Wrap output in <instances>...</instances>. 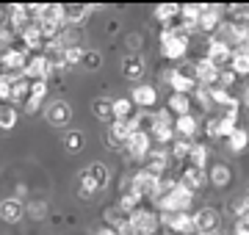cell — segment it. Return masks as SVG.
Here are the masks:
<instances>
[{"instance_id":"1","label":"cell","mask_w":249,"mask_h":235,"mask_svg":"<svg viewBox=\"0 0 249 235\" xmlns=\"http://www.w3.org/2000/svg\"><path fill=\"white\" fill-rule=\"evenodd\" d=\"M160 53L169 61H180L188 53V36L180 31V25H172V28L160 31Z\"/></svg>"},{"instance_id":"2","label":"cell","mask_w":249,"mask_h":235,"mask_svg":"<svg viewBox=\"0 0 249 235\" xmlns=\"http://www.w3.org/2000/svg\"><path fill=\"white\" fill-rule=\"evenodd\" d=\"M108 185V169L103 163H91L86 172H80V188L78 194L80 197H94Z\"/></svg>"},{"instance_id":"3","label":"cell","mask_w":249,"mask_h":235,"mask_svg":"<svg viewBox=\"0 0 249 235\" xmlns=\"http://www.w3.org/2000/svg\"><path fill=\"white\" fill-rule=\"evenodd\" d=\"M191 197H194V194H188V191L178 183L172 191L160 194L155 202H158V208L163 210V213H188V208H191Z\"/></svg>"},{"instance_id":"4","label":"cell","mask_w":249,"mask_h":235,"mask_svg":"<svg viewBox=\"0 0 249 235\" xmlns=\"http://www.w3.org/2000/svg\"><path fill=\"white\" fill-rule=\"evenodd\" d=\"M172 91L175 94H191L196 89V78H194V61H183L180 67H175L169 75H166Z\"/></svg>"},{"instance_id":"5","label":"cell","mask_w":249,"mask_h":235,"mask_svg":"<svg viewBox=\"0 0 249 235\" xmlns=\"http://www.w3.org/2000/svg\"><path fill=\"white\" fill-rule=\"evenodd\" d=\"M127 191H133L139 199H158L160 194V177H152L150 172H139L130 177V185H127Z\"/></svg>"},{"instance_id":"6","label":"cell","mask_w":249,"mask_h":235,"mask_svg":"<svg viewBox=\"0 0 249 235\" xmlns=\"http://www.w3.org/2000/svg\"><path fill=\"white\" fill-rule=\"evenodd\" d=\"M160 227V216L152 213L147 208H139L136 213H130V233L133 235H155Z\"/></svg>"},{"instance_id":"7","label":"cell","mask_w":249,"mask_h":235,"mask_svg":"<svg viewBox=\"0 0 249 235\" xmlns=\"http://www.w3.org/2000/svg\"><path fill=\"white\" fill-rule=\"evenodd\" d=\"M25 53L17 50V47H11L6 53H0V69H3V78H22L25 75Z\"/></svg>"},{"instance_id":"8","label":"cell","mask_w":249,"mask_h":235,"mask_svg":"<svg viewBox=\"0 0 249 235\" xmlns=\"http://www.w3.org/2000/svg\"><path fill=\"white\" fill-rule=\"evenodd\" d=\"M235 119H238L235 111H224V117H211L205 125V133L211 138H230L235 130Z\"/></svg>"},{"instance_id":"9","label":"cell","mask_w":249,"mask_h":235,"mask_svg":"<svg viewBox=\"0 0 249 235\" xmlns=\"http://www.w3.org/2000/svg\"><path fill=\"white\" fill-rule=\"evenodd\" d=\"M150 133L158 138L160 144L172 141V136H175V119H172V114H169L166 108H163V111H152Z\"/></svg>"},{"instance_id":"10","label":"cell","mask_w":249,"mask_h":235,"mask_svg":"<svg viewBox=\"0 0 249 235\" xmlns=\"http://www.w3.org/2000/svg\"><path fill=\"white\" fill-rule=\"evenodd\" d=\"M103 221H106V227H111V230L119 233V235H133L130 233V213H124L119 205L103 210Z\"/></svg>"},{"instance_id":"11","label":"cell","mask_w":249,"mask_h":235,"mask_svg":"<svg viewBox=\"0 0 249 235\" xmlns=\"http://www.w3.org/2000/svg\"><path fill=\"white\" fill-rule=\"evenodd\" d=\"M222 227V213L216 208H202L194 213V230L196 233H219Z\"/></svg>"},{"instance_id":"12","label":"cell","mask_w":249,"mask_h":235,"mask_svg":"<svg viewBox=\"0 0 249 235\" xmlns=\"http://www.w3.org/2000/svg\"><path fill=\"white\" fill-rule=\"evenodd\" d=\"M160 221L169 227L175 235H194V216L191 213H163Z\"/></svg>"},{"instance_id":"13","label":"cell","mask_w":249,"mask_h":235,"mask_svg":"<svg viewBox=\"0 0 249 235\" xmlns=\"http://www.w3.org/2000/svg\"><path fill=\"white\" fill-rule=\"evenodd\" d=\"M222 25V6H199V19H196V28L202 34H216Z\"/></svg>"},{"instance_id":"14","label":"cell","mask_w":249,"mask_h":235,"mask_svg":"<svg viewBox=\"0 0 249 235\" xmlns=\"http://www.w3.org/2000/svg\"><path fill=\"white\" fill-rule=\"evenodd\" d=\"M194 78H196V86H216L219 81V67L213 61H208V58H199L194 61Z\"/></svg>"},{"instance_id":"15","label":"cell","mask_w":249,"mask_h":235,"mask_svg":"<svg viewBox=\"0 0 249 235\" xmlns=\"http://www.w3.org/2000/svg\"><path fill=\"white\" fill-rule=\"evenodd\" d=\"M45 117L53 127H64V125H70V119H72V105L67 100H55V102L47 105Z\"/></svg>"},{"instance_id":"16","label":"cell","mask_w":249,"mask_h":235,"mask_svg":"<svg viewBox=\"0 0 249 235\" xmlns=\"http://www.w3.org/2000/svg\"><path fill=\"white\" fill-rule=\"evenodd\" d=\"M50 75H53V69H50V61L45 58V53L34 55V58L25 64V78L28 81H45L47 83Z\"/></svg>"},{"instance_id":"17","label":"cell","mask_w":249,"mask_h":235,"mask_svg":"<svg viewBox=\"0 0 249 235\" xmlns=\"http://www.w3.org/2000/svg\"><path fill=\"white\" fill-rule=\"evenodd\" d=\"M124 150H127V158L130 161H144L147 152H150V133H139L136 130L133 136H130V141L124 144Z\"/></svg>"},{"instance_id":"18","label":"cell","mask_w":249,"mask_h":235,"mask_svg":"<svg viewBox=\"0 0 249 235\" xmlns=\"http://www.w3.org/2000/svg\"><path fill=\"white\" fill-rule=\"evenodd\" d=\"M208 61H213L219 69H224V67H230V58H232V50L224 42H219V39H211L208 42V55H205Z\"/></svg>"},{"instance_id":"19","label":"cell","mask_w":249,"mask_h":235,"mask_svg":"<svg viewBox=\"0 0 249 235\" xmlns=\"http://www.w3.org/2000/svg\"><path fill=\"white\" fill-rule=\"evenodd\" d=\"M130 136H133V130H130L127 122H111L106 141H108V147H116V150H119V147H124L130 141Z\"/></svg>"},{"instance_id":"20","label":"cell","mask_w":249,"mask_h":235,"mask_svg":"<svg viewBox=\"0 0 249 235\" xmlns=\"http://www.w3.org/2000/svg\"><path fill=\"white\" fill-rule=\"evenodd\" d=\"M22 216H25V205H22V199L11 197V199H3V202H0V218H3V221L17 224Z\"/></svg>"},{"instance_id":"21","label":"cell","mask_w":249,"mask_h":235,"mask_svg":"<svg viewBox=\"0 0 249 235\" xmlns=\"http://www.w3.org/2000/svg\"><path fill=\"white\" fill-rule=\"evenodd\" d=\"M147 166H144V172H150L152 177H163V172H166V166H169V155L163 152V150H152V152H147Z\"/></svg>"},{"instance_id":"22","label":"cell","mask_w":249,"mask_h":235,"mask_svg":"<svg viewBox=\"0 0 249 235\" xmlns=\"http://www.w3.org/2000/svg\"><path fill=\"white\" fill-rule=\"evenodd\" d=\"M91 11H94V6H80V3H75V6H64V22L80 28Z\"/></svg>"},{"instance_id":"23","label":"cell","mask_w":249,"mask_h":235,"mask_svg":"<svg viewBox=\"0 0 249 235\" xmlns=\"http://www.w3.org/2000/svg\"><path fill=\"white\" fill-rule=\"evenodd\" d=\"M180 185L188 191V194H194V191H199L202 188V183H205V172L202 169H194V166H188L186 172L180 174Z\"/></svg>"},{"instance_id":"24","label":"cell","mask_w":249,"mask_h":235,"mask_svg":"<svg viewBox=\"0 0 249 235\" xmlns=\"http://www.w3.org/2000/svg\"><path fill=\"white\" fill-rule=\"evenodd\" d=\"M155 100H158V91L152 89V86H136L133 89V97H130V102L133 105H139V108H152L155 105Z\"/></svg>"},{"instance_id":"25","label":"cell","mask_w":249,"mask_h":235,"mask_svg":"<svg viewBox=\"0 0 249 235\" xmlns=\"http://www.w3.org/2000/svg\"><path fill=\"white\" fill-rule=\"evenodd\" d=\"M122 75L127 81H136V78H142L144 75V58L142 55H124L122 58Z\"/></svg>"},{"instance_id":"26","label":"cell","mask_w":249,"mask_h":235,"mask_svg":"<svg viewBox=\"0 0 249 235\" xmlns=\"http://www.w3.org/2000/svg\"><path fill=\"white\" fill-rule=\"evenodd\" d=\"M166 111L169 114H178V117H186L188 111H191V97L188 94H169V102H166Z\"/></svg>"},{"instance_id":"27","label":"cell","mask_w":249,"mask_h":235,"mask_svg":"<svg viewBox=\"0 0 249 235\" xmlns=\"http://www.w3.org/2000/svg\"><path fill=\"white\" fill-rule=\"evenodd\" d=\"M28 89H31V81H28L25 75L22 78H17V81H11V86H9V100L11 102H25L28 100Z\"/></svg>"},{"instance_id":"28","label":"cell","mask_w":249,"mask_h":235,"mask_svg":"<svg viewBox=\"0 0 249 235\" xmlns=\"http://www.w3.org/2000/svg\"><path fill=\"white\" fill-rule=\"evenodd\" d=\"M22 45H25V50H34V53H39V50H42V47H47V42H45V36H42V34H39V28L36 25H31L25 31V34H22Z\"/></svg>"},{"instance_id":"29","label":"cell","mask_w":249,"mask_h":235,"mask_svg":"<svg viewBox=\"0 0 249 235\" xmlns=\"http://www.w3.org/2000/svg\"><path fill=\"white\" fill-rule=\"evenodd\" d=\"M175 133H180L186 141H191V138H194V133H196V119L191 117V114L178 117V119H175Z\"/></svg>"},{"instance_id":"30","label":"cell","mask_w":249,"mask_h":235,"mask_svg":"<svg viewBox=\"0 0 249 235\" xmlns=\"http://www.w3.org/2000/svg\"><path fill=\"white\" fill-rule=\"evenodd\" d=\"M155 17H158L166 28H172V25H175V19L180 17V6H178V3H163V6L155 9Z\"/></svg>"},{"instance_id":"31","label":"cell","mask_w":249,"mask_h":235,"mask_svg":"<svg viewBox=\"0 0 249 235\" xmlns=\"http://www.w3.org/2000/svg\"><path fill=\"white\" fill-rule=\"evenodd\" d=\"M211 100H213V105H224V111H235L238 108V100L232 97L227 89H211Z\"/></svg>"},{"instance_id":"32","label":"cell","mask_w":249,"mask_h":235,"mask_svg":"<svg viewBox=\"0 0 249 235\" xmlns=\"http://www.w3.org/2000/svg\"><path fill=\"white\" fill-rule=\"evenodd\" d=\"M136 105L130 102L127 97H122V100H114V122H127V119L136 114Z\"/></svg>"},{"instance_id":"33","label":"cell","mask_w":249,"mask_h":235,"mask_svg":"<svg viewBox=\"0 0 249 235\" xmlns=\"http://www.w3.org/2000/svg\"><path fill=\"white\" fill-rule=\"evenodd\" d=\"M247 144H249V133H247V130H241V127H235V130H232V136L227 138L230 152H244Z\"/></svg>"},{"instance_id":"34","label":"cell","mask_w":249,"mask_h":235,"mask_svg":"<svg viewBox=\"0 0 249 235\" xmlns=\"http://www.w3.org/2000/svg\"><path fill=\"white\" fill-rule=\"evenodd\" d=\"M91 111H94V117L100 119V122H114V102L111 100H94V105H91Z\"/></svg>"},{"instance_id":"35","label":"cell","mask_w":249,"mask_h":235,"mask_svg":"<svg viewBox=\"0 0 249 235\" xmlns=\"http://www.w3.org/2000/svg\"><path fill=\"white\" fill-rule=\"evenodd\" d=\"M188 161L194 169H202L205 172V161H208V147L205 144H191V155H188Z\"/></svg>"},{"instance_id":"36","label":"cell","mask_w":249,"mask_h":235,"mask_svg":"<svg viewBox=\"0 0 249 235\" xmlns=\"http://www.w3.org/2000/svg\"><path fill=\"white\" fill-rule=\"evenodd\" d=\"M235 78L238 75H249V55H241V53H232L230 58V67H227Z\"/></svg>"},{"instance_id":"37","label":"cell","mask_w":249,"mask_h":235,"mask_svg":"<svg viewBox=\"0 0 249 235\" xmlns=\"http://www.w3.org/2000/svg\"><path fill=\"white\" fill-rule=\"evenodd\" d=\"M17 125V108L14 105H0V130H11Z\"/></svg>"},{"instance_id":"38","label":"cell","mask_w":249,"mask_h":235,"mask_svg":"<svg viewBox=\"0 0 249 235\" xmlns=\"http://www.w3.org/2000/svg\"><path fill=\"white\" fill-rule=\"evenodd\" d=\"M211 183H216V185H227V183H230V169H227L224 163H216L213 169H211Z\"/></svg>"},{"instance_id":"39","label":"cell","mask_w":249,"mask_h":235,"mask_svg":"<svg viewBox=\"0 0 249 235\" xmlns=\"http://www.w3.org/2000/svg\"><path fill=\"white\" fill-rule=\"evenodd\" d=\"M230 213L235 218H244V216H249V199L247 197H235L230 202Z\"/></svg>"},{"instance_id":"40","label":"cell","mask_w":249,"mask_h":235,"mask_svg":"<svg viewBox=\"0 0 249 235\" xmlns=\"http://www.w3.org/2000/svg\"><path fill=\"white\" fill-rule=\"evenodd\" d=\"M188 155H191V141L180 138V141L172 144V158H175V161H186Z\"/></svg>"},{"instance_id":"41","label":"cell","mask_w":249,"mask_h":235,"mask_svg":"<svg viewBox=\"0 0 249 235\" xmlns=\"http://www.w3.org/2000/svg\"><path fill=\"white\" fill-rule=\"evenodd\" d=\"M47 94V83L45 81H31V89H28V97L36 100V102H42Z\"/></svg>"},{"instance_id":"42","label":"cell","mask_w":249,"mask_h":235,"mask_svg":"<svg viewBox=\"0 0 249 235\" xmlns=\"http://www.w3.org/2000/svg\"><path fill=\"white\" fill-rule=\"evenodd\" d=\"M80 58H83V47H64V61H67V69L75 67V64H80Z\"/></svg>"},{"instance_id":"43","label":"cell","mask_w":249,"mask_h":235,"mask_svg":"<svg viewBox=\"0 0 249 235\" xmlns=\"http://www.w3.org/2000/svg\"><path fill=\"white\" fill-rule=\"evenodd\" d=\"M100 61H103V58H100L97 50H83V58H80V64H83L86 69H91V72H94V69L100 67Z\"/></svg>"},{"instance_id":"44","label":"cell","mask_w":249,"mask_h":235,"mask_svg":"<svg viewBox=\"0 0 249 235\" xmlns=\"http://www.w3.org/2000/svg\"><path fill=\"white\" fill-rule=\"evenodd\" d=\"M64 147H67L70 152H78L80 147H83V133H78V130L67 133V138H64Z\"/></svg>"},{"instance_id":"45","label":"cell","mask_w":249,"mask_h":235,"mask_svg":"<svg viewBox=\"0 0 249 235\" xmlns=\"http://www.w3.org/2000/svg\"><path fill=\"white\" fill-rule=\"evenodd\" d=\"M235 235H249V216L235 218Z\"/></svg>"},{"instance_id":"46","label":"cell","mask_w":249,"mask_h":235,"mask_svg":"<svg viewBox=\"0 0 249 235\" xmlns=\"http://www.w3.org/2000/svg\"><path fill=\"white\" fill-rule=\"evenodd\" d=\"M45 202H34V205H31V208H28V213H31V216H36V218H39V216H45Z\"/></svg>"},{"instance_id":"47","label":"cell","mask_w":249,"mask_h":235,"mask_svg":"<svg viewBox=\"0 0 249 235\" xmlns=\"http://www.w3.org/2000/svg\"><path fill=\"white\" fill-rule=\"evenodd\" d=\"M9 86H11V83L0 75V102H3V100H9Z\"/></svg>"},{"instance_id":"48","label":"cell","mask_w":249,"mask_h":235,"mask_svg":"<svg viewBox=\"0 0 249 235\" xmlns=\"http://www.w3.org/2000/svg\"><path fill=\"white\" fill-rule=\"evenodd\" d=\"M97 235H119V233H114L111 227H100V230H97Z\"/></svg>"},{"instance_id":"49","label":"cell","mask_w":249,"mask_h":235,"mask_svg":"<svg viewBox=\"0 0 249 235\" xmlns=\"http://www.w3.org/2000/svg\"><path fill=\"white\" fill-rule=\"evenodd\" d=\"M196 235H219V233H196Z\"/></svg>"},{"instance_id":"50","label":"cell","mask_w":249,"mask_h":235,"mask_svg":"<svg viewBox=\"0 0 249 235\" xmlns=\"http://www.w3.org/2000/svg\"><path fill=\"white\" fill-rule=\"evenodd\" d=\"M247 105H249V89H247Z\"/></svg>"},{"instance_id":"51","label":"cell","mask_w":249,"mask_h":235,"mask_svg":"<svg viewBox=\"0 0 249 235\" xmlns=\"http://www.w3.org/2000/svg\"><path fill=\"white\" fill-rule=\"evenodd\" d=\"M247 199H249V194H247Z\"/></svg>"}]
</instances>
